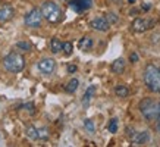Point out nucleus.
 <instances>
[{"label":"nucleus","mask_w":160,"mask_h":147,"mask_svg":"<svg viewBox=\"0 0 160 147\" xmlns=\"http://www.w3.org/2000/svg\"><path fill=\"white\" fill-rule=\"evenodd\" d=\"M144 84L151 93H160V68L154 63H148L144 69Z\"/></svg>","instance_id":"nucleus-1"},{"label":"nucleus","mask_w":160,"mask_h":147,"mask_svg":"<svg viewBox=\"0 0 160 147\" xmlns=\"http://www.w3.org/2000/svg\"><path fill=\"white\" fill-rule=\"evenodd\" d=\"M138 109H140L142 118H144L146 121H148V122L156 121L157 116H159V103L154 102V100L150 97L142 99L140 102V104H138Z\"/></svg>","instance_id":"nucleus-2"},{"label":"nucleus","mask_w":160,"mask_h":147,"mask_svg":"<svg viewBox=\"0 0 160 147\" xmlns=\"http://www.w3.org/2000/svg\"><path fill=\"white\" fill-rule=\"evenodd\" d=\"M41 12H43L44 19L50 22V24H59L63 19L62 9L54 2H44L43 6H41Z\"/></svg>","instance_id":"nucleus-3"},{"label":"nucleus","mask_w":160,"mask_h":147,"mask_svg":"<svg viewBox=\"0 0 160 147\" xmlns=\"http://www.w3.org/2000/svg\"><path fill=\"white\" fill-rule=\"evenodd\" d=\"M3 66H5L9 72L18 74L25 68V58L18 52H10L9 54H6L3 59Z\"/></svg>","instance_id":"nucleus-4"},{"label":"nucleus","mask_w":160,"mask_h":147,"mask_svg":"<svg viewBox=\"0 0 160 147\" xmlns=\"http://www.w3.org/2000/svg\"><path fill=\"white\" fill-rule=\"evenodd\" d=\"M43 19H44V16H43L41 9L35 8V9H31L28 13L25 15L24 22L28 28H40L41 24H43Z\"/></svg>","instance_id":"nucleus-5"},{"label":"nucleus","mask_w":160,"mask_h":147,"mask_svg":"<svg viewBox=\"0 0 160 147\" xmlns=\"http://www.w3.org/2000/svg\"><path fill=\"white\" fill-rule=\"evenodd\" d=\"M153 25H154V21L147 19V18H135V19L132 21L131 28L135 33H144L147 29L153 28Z\"/></svg>","instance_id":"nucleus-6"},{"label":"nucleus","mask_w":160,"mask_h":147,"mask_svg":"<svg viewBox=\"0 0 160 147\" xmlns=\"http://www.w3.org/2000/svg\"><path fill=\"white\" fill-rule=\"evenodd\" d=\"M37 68H38L40 72L44 74V75H52V74L56 71V62H54V59H52V58H44L37 63Z\"/></svg>","instance_id":"nucleus-7"},{"label":"nucleus","mask_w":160,"mask_h":147,"mask_svg":"<svg viewBox=\"0 0 160 147\" xmlns=\"http://www.w3.org/2000/svg\"><path fill=\"white\" fill-rule=\"evenodd\" d=\"M90 27H91L92 29H96V31L106 33L107 29L110 28V24H109V21L106 19V16H97V18H94V19L90 22Z\"/></svg>","instance_id":"nucleus-8"},{"label":"nucleus","mask_w":160,"mask_h":147,"mask_svg":"<svg viewBox=\"0 0 160 147\" xmlns=\"http://www.w3.org/2000/svg\"><path fill=\"white\" fill-rule=\"evenodd\" d=\"M69 5L75 12H84L92 6V0H72Z\"/></svg>","instance_id":"nucleus-9"},{"label":"nucleus","mask_w":160,"mask_h":147,"mask_svg":"<svg viewBox=\"0 0 160 147\" xmlns=\"http://www.w3.org/2000/svg\"><path fill=\"white\" fill-rule=\"evenodd\" d=\"M150 138V134L148 131H140V132H134V135L131 137V141L134 146H142L146 144Z\"/></svg>","instance_id":"nucleus-10"},{"label":"nucleus","mask_w":160,"mask_h":147,"mask_svg":"<svg viewBox=\"0 0 160 147\" xmlns=\"http://www.w3.org/2000/svg\"><path fill=\"white\" fill-rule=\"evenodd\" d=\"M15 16V9L12 6H2L0 8V24H5Z\"/></svg>","instance_id":"nucleus-11"},{"label":"nucleus","mask_w":160,"mask_h":147,"mask_svg":"<svg viewBox=\"0 0 160 147\" xmlns=\"http://www.w3.org/2000/svg\"><path fill=\"white\" fill-rule=\"evenodd\" d=\"M110 69H112V72L113 74H122L123 71H125V60H123L122 58L116 59V60L112 63Z\"/></svg>","instance_id":"nucleus-12"},{"label":"nucleus","mask_w":160,"mask_h":147,"mask_svg":"<svg viewBox=\"0 0 160 147\" xmlns=\"http://www.w3.org/2000/svg\"><path fill=\"white\" fill-rule=\"evenodd\" d=\"M78 47L79 50H82V52H88V50H91L92 47V38L91 37H82V38L79 40V43H78Z\"/></svg>","instance_id":"nucleus-13"},{"label":"nucleus","mask_w":160,"mask_h":147,"mask_svg":"<svg viewBox=\"0 0 160 147\" xmlns=\"http://www.w3.org/2000/svg\"><path fill=\"white\" fill-rule=\"evenodd\" d=\"M50 50H52V53H59L60 50H63V43L58 37H53V38L50 40Z\"/></svg>","instance_id":"nucleus-14"},{"label":"nucleus","mask_w":160,"mask_h":147,"mask_svg":"<svg viewBox=\"0 0 160 147\" xmlns=\"http://www.w3.org/2000/svg\"><path fill=\"white\" fill-rule=\"evenodd\" d=\"M78 87H79V81H78L77 78H72V79H69L68 84L65 85V90H66V93L72 94L78 90Z\"/></svg>","instance_id":"nucleus-15"},{"label":"nucleus","mask_w":160,"mask_h":147,"mask_svg":"<svg viewBox=\"0 0 160 147\" xmlns=\"http://www.w3.org/2000/svg\"><path fill=\"white\" fill-rule=\"evenodd\" d=\"M115 94H116L118 97L125 99V97H128V94H129V88L126 87V85H123V84H119V85L115 87Z\"/></svg>","instance_id":"nucleus-16"},{"label":"nucleus","mask_w":160,"mask_h":147,"mask_svg":"<svg viewBox=\"0 0 160 147\" xmlns=\"http://www.w3.org/2000/svg\"><path fill=\"white\" fill-rule=\"evenodd\" d=\"M25 134L31 140H38V128H35L34 125H28L25 128Z\"/></svg>","instance_id":"nucleus-17"},{"label":"nucleus","mask_w":160,"mask_h":147,"mask_svg":"<svg viewBox=\"0 0 160 147\" xmlns=\"http://www.w3.org/2000/svg\"><path fill=\"white\" fill-rule=\"evenodd\" d=\"M94 93H96V85H90V87L87 88L85 94H84V97H82V104L84 106H87L88 104V102L91 100V97L94 96Z\"/></svg>","instance_id":"nucleus-18"},{"label":"nucleus","mask_w":160,"mask_h":147,"mask_svg":"<svg viewBox=\"0 0 160 147\" xmlns=\"http://www.w3.org/2000/svg\"><path fill=\"white\" fill-rule=\"evenodd\" d=\"M50 137V131H49V128H46V127H41L38 128V140H49Z\"/></svg>","instance_id":"nucleus-19"},{"label":"nucleus","mask_w":160,"mask_h":147,"mask_svg":"<svg viewBox=\"0 0 160 147\" xmlns=\"http://www.w3.org/2000/svg\"><path fill=\"white\" fill-rule=\"evenodd\" d=\"M118 128H119V122H118L116 118L110 119V122H109V125H107V129H109V132L115 134V132H118Z\"/></svg>","instance_id":"nucleus-20"},{"label":"nucleus","mask_w":160,"mask_h":147,"mask_svg":"<svg viewBox=\"0 0 160 147\" xmlns=\"http://www.w3.org/2000/svg\"><path fill=\"white\" fill-rule=\"evenodd\" d=\"M16 47L22 52H29L31 50V43L29 41H18L16 43Z\"/></svg>","instance_id":"nucleus-21"},{"label":"nucleus","mask_w":160,"mask_h":147,"mask_svg":"<svg viewBox=\"0 0 160 147\" xmlns=\"http://www.w3.org/2000/svg\"><path fill=\"white\" fill-rule=\"evenodd\" d=\"M106 19L109 21V24L110 25H113L119 21V16H118L116 13H113V12H109V13H106Z\"/></svg>","instance_id":"nucleus-22"},{"label":"nucleus","mask_w":160,"mask_h":147,"mask_svg":"<svg viewBox=\"0 0 160 147\" xmlns=\"http://www.w3.org/2000/svg\"><path fill=\"white\" fill-rule=\"evenodd\" d=\"M84 127H85V129H87L88 132H94L96 131V125H94V122H92L91 119H85V121H84Z\"/></svg>","instance_id":"nucleus-23"},{"label":"nucleus","mask_w":160,"mask_h":147,"mask_svg":"<svg viewBox=\"0 0 160 147\" xmlns=\"http://www.w3.org/2000/svg\"><path fill=\"white\" fill-rule=\"evenodd\" d=\"M72 50H73L72 43H69V41L63 43V53H65V56H71V54H72Z\"/></svg>","instance_id":"nucleus-24"},{"label":"nucleus","mask_w":160,"mask_h":147,"mask_svg":"<svg viewBox=\"0 0 160 147\" xmlns=\"http://www.w3.org/2000/svg\"><path fill=\"white\" fill-rule=\"evenodd\" d=\"M22 109H25L27 112L29 113V115H35V106L34 103H25V104H22Z\"/></svg>","instance_id":"nucleus-25"},{"label":"nucleus","mask_w":160,"mask_h":147,"mask_svg":"<svg viewBox=\"0 0 160 147\" xmlns=\"http://www.w3.org/2000/svg\"><path fill=\"white\" fill-rule=\"evenodd\" d=\"M129 60H131L132 63L138 62V54H137V53H131V54H129Z\"/></svg>","instance_id":"nucleus-26"},{"label":"nucleus","mask_w":160,"mask_h":147,"mask_svg":"<svg viewBox=\"0 0 160 147\" xmlns=\"http://www.w3.org/2000/svg\"><path fill=\"white\" fill-rule=\"evenodd\" d=\"M156 128H157V131H160V103H159V116L156 119Z\"/></svg>","instance_id":"nucleus-27"},{"label":"nucleus","mask_w":160,"mask_h":147,"mask_svg":"<svg viewBox=\"0 0 160 147\" xmlns=\"http://www.w3.org/2000/svg\"><path fill=\"white\" fill-rule=\"evenodd\" d=\"M75 71H77V66H75V65H68V72L69 74L75 72Z\"/></svg>","instance_id":"nucleus-28"},{"label":"nucleus","mask_w":160,"mask_h":147,"mask_svg":"<svg viewBox=\"0 0 160 147\" xmlns=\"http://www.w3.org/2000/svg\"><path fill=\"white\" fill-rule=\"evenodd\" d=\"M142 9H144V10H148V9H150V5H148V3H147V5H142Z\"/></svg>","instance_id":"nucleus-29"},{"label":"nucleus","mask_w":160,"mask_h":147,"mask_svg":"<svg viewBox=\"0 0 160 147\" xmlns=\"http://www.w3.org/2000/svg\"><path fill=\"white\" fill-rule=\"evenodd\" d=\"M110 2H113L115 5H119V0H110Z\"/></svg>","instance_id":"nucleus-30"},{"label":"nucleus","mask_w":160,"mask_h":147,"mask_svg":"<svg viewBox=\"0 0 160 147\" xmlns=\"http://www.w3.org/2000/svg\"><path fill=\"white\" fill-rule=\"evenodd\" d=\"M128 2H129V3H135V0H128Z\"/></svg>","instance_id":"nucleus-31"},{"label":"nucleus","mask_w":160,"mask_h":147,"mask_svg":"<svg viewBox=\"0 0 160 147\" xmlns=\"http://www.w3.org/2000/svg\"><path fill=\"white\" fill-rule=\"evenodd\" d=\"M0 5H2V0H0Z\"/></svg>","instance_id":"nucleus-32"}]
</instances>
